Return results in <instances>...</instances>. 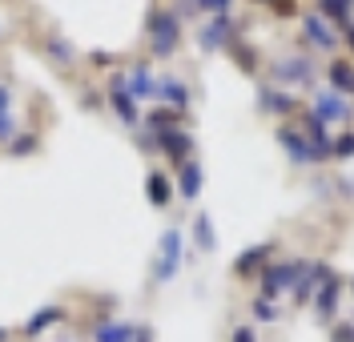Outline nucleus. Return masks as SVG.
Returning a JSON list of instances; mask_svg holds the SVG:
<instances>
[{"instance_id": "obj_23", "label": "nucleus", "mask_w": 354, "mask_h": 342, "mask_svg": "<svg viewBox=\"0 0 354 342\" xmlns=\"http://www.w3.org/2000/svg\"><path fill=\"white\" fill-rule=\"evenodd\" d=\"M194 238H198L201 250H214V246H218V242H214V226H209L205 213H198V222H194Z\"/></svg>"}, {"instance_id": "obj_5", "label": "nucleus", "mask_w": 354, "mask_h": 342, "mask_svg": "<svg viewBox=\"0 0 354 342\" xmlns=\"http://www.w3.org/2000/svg\"><path fill=\"white\" fill-rule=\"evenodd\" d=\"M230 37H234V21L221 12V17H214V21H209V24L198 32V45L205 48V53H214V48L230 45Z\"/></svg>"}, {"instance_id": "obj_13", "label": "nucleus", "mask_w": 354, "mask_h": 342, "mask_svg": "<svg viewBox=\"0 0 354 342\" xmlns=\"http://www.w3.org/2000/svg\"><path fill=\"white\" fill-rule=\"evenodd\" d=\"M61 319H65V310H61V306H41L32 319L24 322V334H28V339H37L41 330H48L53 322H61Z\"/></svg>"}, {"instance_id": "obj_20", "label": "nucleus", "mask_w": 354, "mask_h": 342, "mask_svg": "<svg viewBox=\"0 0 354 342\" xmlns=\"http://www.w3.org/2000/svg\"><path fill=\"white\" fill-rule=\"evenodd\" d=\"M266 258H270V246H254L250 254H242V258H238V266H234V270H238V274H250V270H258Z\"/></svg>"}, {"instance_id": "obj_29", "label": "nucleus", "mask_w": 354, "mask_h": 342, "mask_svg": "<svg viewBox=\"0 0 354 342\" xmlns=\"http://www.w3.org/2000/svg\"><path fill=\"white\" fill-rule=\"evenodd\" d=\"M32 149H37V137L32 133H24V137H12V153H32Z\"/></svg>"}, {"instance_id": "obj_26", "label": "nucleus", "mask_w": 354, "mask_h": 342, "mask_svg": "<svg viewBox=\"0 0 354 342\" xmlns=\"http://www.w3.org/2000/svg\"><path fill=\"white\" fill-rule=\"evenodd\" d=\"M254 319H258V322H274V319H278V310H274V302H270V298H258V302H254Z\"/></svg>"}, {"instance_id": "obj_30", "label": "nucleus", "mask_w": 354, "mask_h": 342, "mask_svg": "<svg viewBox=\"0 0 354 342\" xmlns=\"http://www.w3.org/2000/svg\"><path fill=\"white\" fill-rule=\"evenodd\" d=\"M330 342H354V322H338L330 330Z\"/></svg>"}, {"instance_id": "obj_24", "label": "nucleus", "mask_w": 354, "mask_h": 342, "mask_svg": "<svg viewBox=\"0 0 354 342\" xmlns=\"http://www.w3.org/2000/svg\"><path fill=\"white\" fill-rule=\"evenodd\" d=\"M322 4V12L334 17V21H346V12H351V0H318Z\"/></svg>"}, {"instance_id": "obj_17", "label": "nucleus", "mask_w": 354, "mask_h": 342, "mask_svg": "<svg viewBox=\"0 0 354 342\" xmlns=\"http://www.w3.org/2000/svg\"><path fill=\"white\" fill-rule=\"evenodd\" d=\"M145 125H149V133L153 137L169 133V129H177V109H153V113L145 117Z\"/></svg>"}, {"instance_id": "obj_34", "label": "nucleus", "mask_w": 354, "mask_h": 342, "mask_svg": "<svg viewBox=\"0 0 354 342\" xmlns=\"http://www.w3.org/2000/svg\"><path fill=\"white\" fill-rule=\"evenodd\" d=\"M346 37H351V45H354V28H351V32H346Z\"/></svg>"}, {"instance_id": "obj_6", "label": "nucleus", "mask_w": 354, "mask_h": 342, "mask_svg": "<svg viewBox=\"0 0 354 342\" xmlns=\"http://www.w3.org/2000/svg\"><path fill=\"white\" fill-rule=\"evenodd\" d=\"M314 117H318V121H346V117H351V105H346L338 93L322 89L314 97Z\"/></svg>"}, {"instance_id": "obj_2", "label": "nucleus", "mask_w": 354, "mask_h": 342, "mask_svg": "<svg viewBox=\"0 0 354 342\" xmlns=\"http://www.w3.org/2000/svg\"><path fill=\"white\" fill-rule=\"evenodd\" d=\"M181 266V234L177 229H165V238H161V262H157L153 278L157 282H169Z\"/></svg>"}, {"instance_id": "obj_11", "label": "nucleus", "mask_w": 354, "mask_h": 342, "mask_svg": "<svg viewBox=\"0 0 354 342\" xmlns=\"http://www.w3.org/2000/svg\"><path fill=\"white\" fill-rule=\"evenodd\" d=\"M137 326L133 322H97L93 326V342H133Z\"/></svg>"}, {"instance_id": "obj_9", "label": "nucleus", "mask_w": 354, "mask_h": 342, "mask_svg": "<svg viewBox=\"0 0 354 342\" xmlns=\"http://www.w3.org/2000/svg\"><path fill=\"white\" fill-rule=\"evenodd\" d=\"M274 77H278V81H294V85H310L314 65H310L306 57H294V61H274Z\"/></svg>"}, {"instance_id": "obj_31", "label": "nucleus", "mask_w": 354, "mask_h": 342, "mask_svg": "<svg viewBox=\"0 0 354 342\" xmlns=\"http://www.w3.org/2000/svg\"><path fill=\"white\" fill-rule=\"evenodd\" d=\"M234 342H258V339H254L250 326H238V330H234Z\"/></svg>"}, {"instance_id": "obj_10", "label": "nucleus", "mask_w": 354, "mask_h": 342, "mask_svg": "<svg viewBox=\"0 0 354 342\" xmlns=\"http://www.w3.org/2000/svg\"><path fill=\"white\" fill-rule=\"evenodd\" d=\"M125 89H129L133 101H137V97H157V77L145 65H133L129 77H125Z\"/></svg>"}, {"instance_id": "obj_14", "label": "nucleus", "mask_w": 354, "mask_h": 342, "mask_svg": "<svg viewBox=\"0 0 354 342\" xmlns=\"http://www.w3.org/2000/svg\"><path fill=\"white\" fill-rule=\"evenodd\" d=\"M145 193H149V202L161 209V205H169V198H174V189H169V178L165 173H149L145 178Z\"/></svg>"}, {"instance_id": "obj_21", "label": "nucleus", "mask_w": 354, "mask_h": 342, "mask_svg": "<svg viewBox=\"0 0 354 342\" xmlns=\"http://www.w3.org/2000/svg\"><path fill=\"white\" fill-rule=\"evenodd\" d=\"M48 53H53V61H61V65H73V61H77V53H73V45H68L65 37H57V32L48 37Z\"/></svg>"}, {"instance_id": "obj_7", "label": "nucleus", "mask_w": 354, "mask_h": 342, "mask_svg": "<svg viewBox=\"0 0 354 342\" xmlns=\"http://www.w3.org/2000/svg\"><path fill=\"white\" fill-rule=\"evenodd\" d=\"M153 145H157V149H165V153H169L174 161H181V165H185V161H189V153H194V137L181 133V129H169V133L153 137Z\"/></svg>"}, {"instance_id": "obj_25", "label": "nucleus", "mask_w": 354, "mask_h": 342, "mask_svg": "<svg viewBox=\"0 0 354 342\" xmlns=\"http://www.w3.org/2000/svg\"><path fill=\"white\" fill-rule=\"evenodd\" d=\"M17 137V117L12 109H0V141H12Z\"/></svg>"}, {"instance_id": "obj_35", "label": "nucleus", "mask_w": 354, "mask_h": 342, "mask_svg": "<svg viewBox=\"0 0 354 342\" xmlns=\"http://www.w3.org/2000/svg\"><path fill=\"white\" fill-rule=\"evenodd\" d=\"M0 32H4V28H0Z\"/></svg>"}, {"instance_id": "obj_22", "label": "nucleus", "mask_w": 354, "mask_h": 342, "mask_svg": "<svg viewBox=\"0 0 354 342\" xmlns=\"http://www.w3.org/2000/svg\"><path fill=\"white\" fill-rule=\"evenodd\" d=\"M318 310H322V319H334V310H338V282H326V286H322Z\"/></svg>"}, {"instance_id": "obj_27", "label": "nucleus", "mask_w": 354, "mask_h": 342, "mask_svg": "<svg viewBox=\"0 0 354 342\" xmlns=\"http://www.w3.org/2000/svg\"><path fill=\"white\" fill-rule=\"evenodd\" d=\"M189 8H201V12H214V17H221V12L230 8V0H189Z\"/></svg>"}, {"instance_id": "obj_28", "label": "nucleus", "mask_w": 354, "mask_h": 342, "mask_svg": "<svg viewBox=\"0 0 354 342\" xmlns=\"http://www.w3.org/2000/svg\"><path fill=\"white\" fill-rule=\"evenodd\" d=\"M330 158H354V133H342L334 141V153Z\"/></svg>"}, {"instance_id": "obj_19", "label": "nucleus", "mask_w": 354, "mask_h": 342, "mask_svg": "<svg viewBox=\"0 0 354 342\" xmlns=\"http://www.w3.org/2000/svg\"><path fill=\"white\" fill-rule=\"evenodd\" d=\"M330 85L342 93H354V68L346 65V61H334L330 65Z\"/></svg>"}, {"instance_id": "obj_15", "label": "nucleus", "mask_w": 354, "mask_h": 342, "mask_svg": "<svg viewBox=\"0 0 354 342\" xmlns=\"http://www.w3.org/2000/svg\"><path fill=\"white\" fill-rule=\"evenodd\" d=\"M306 37L318 48H334V45H338V37L326 28V21H322V17H306Z\"/></svg>"}, {"instance_id": "obj_16", "label": "nucleus", "mask_w": 354, "mask_h": 342, "mask_svg": "<svg viewBox=\"0 0 354 342\" xmlns=\"http://www.w3.org/2000/svg\"><path fill=\"white\" fill-rule=\"evenodd\" d=\"M258 105H262L266 113H290V109H294V101L278 89H262L258 93Z\"/></svg>"}, {"instance_id": "obj_33", "label": "nucleus", "mask_w": 354, "mask_h": 342, "mask_svg": "<svg viewBox=\"0 0 354 342\" xmlns=\"http://www.w3.org/2000/svg\"><path fill=\"white\" fill-rule=\"evenodd\" d=\"M4 339H8V330H4V326H0V342H4Z\"/></svg>"}, {"instance_id": "obj_12", "label": "nucleus", "mask_w": 354, "mask_h": 342, "mask_svg": "<svg viewBox=\"0 0 354 342\" xmlns=\"http://www.w3.org/2000/svg\"><path fill=\"white\" fill-rule=\"evenodd\" d=\"M157 97L169 101L174 109H185V105H189V85L177 81V77H161V81H157Z\"/></svg>"}, {"instance_id": "obj_8", "label": "nucleus", "mask_w": 354, "mask_h": 342, "mask_svg": "<svg viewBox=\"0 0 354 342\" xmlns=\"http://www.w3.org/2000/svg\"><path fill=\"white\" fill-rule=\"evenodd\" d=\"M298 270H302V266H294V262L270 266V270L262 274V290H266V298H278V294H282V290L290 286V278H298Z\"/></svg>"}, {"instance_id": "obj_1", "label": "nucleus", "mask_w": 354, "mask_h": 342, "mask_svg": "<svg viewBox=\"0 0 354 342\" xmlns=\"http://www.w3.org/2000/svg\"><path fill=\"white\" fill-rule=\"evenodd\" d=\"M177 41H181V24L174 12H153L149 17V48L153 57H174Z\"/></svg>"}, {"instance_id": "obj_18", "label": "nucleus", "mask_w": 354, "mask_h": 342, "mask_svg": "<svg viewBox=\"0 0 354 342\" xmlns=\"http://www.w3.org/2000/svg\"><path fill=\"white\" fill-rule=\"evenodd\" d=\"M198 189H201V165L198 161H185L181 165V193L185 198H198Z\"/></svg>"}, {"instance_id": "obj_32", "label": "nucleus", "mask_w": 354, "mask_h": 342, "mask_svg": "<svg viewBox=\"0 0 354 342\" xmlns=\"http://www.w3.org/2000/svg\"><path fill=\"white\" fill-rule=\"evenodd\" d=\"M0 109H12V89L8 85H0Z\"/></svg>"}, {"instance_id": "obj_4", "label": "nucleus", "mask_w": 354, "mask_h": 342, "mask_svg": "<svg viewBox=\"0 0 354 342\" xmlns=\"http://www.w3.org/2000/svg\"><path fill=\"white\" fill-rule=\"evenodd\" d=\"M109 105L117 109V117H121V125H137L141 117H137V101L129 97V89H125V77H113L109 81Z\"/></svg>"}, {"instance_id": "obj_3", "label": "nucleus", "mask_w": 354, "mask_h": 342, "mask_svg": "<svg viewBox=\"0 0 354 342\" xmlns=\"http://www.w3.org/2000/svg\"><path fill=\"white\" fill-rule=\"evenodd\" d=\"M278 145L290 153V161H298V165H310V161H318L314 158V145L306 141V133L302 129H294V125H282L278 129Z\"/></svg>"}]
</instances>
